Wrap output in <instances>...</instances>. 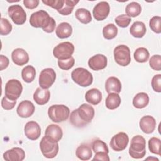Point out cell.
I'll return each mask as SVG.
<instances>
[{
  "label": "cell",
  "instance_id": "obj_1",
  "mask_svg": "<svg viewBox=\"0 0 161 161\" xmlns=\"http://www.w3.org/2000/svg\"><path fill=\"white\" fill-rule=\"evenodd\" d=\"M30 24L34 28H42L47 33H52L55 29L56 22L45 10H39L31 14Z\"/></svg>",
  "mask_w": 161,
  "mask_h": 161
},
{
  "label": "cell",
  "instance_id": "obj_2",
  "mask_svg": "<svg viewBox=\"0 0 161 161\" xmlns=\"http://www.w3.org/2000/svg\"><path fill=\"white\" fill-rule=\"evenodd\" d=\"M128 152L133 158H142L146 154L145 139L141 135L134 136L131 140Z\"/></svg>",
  "mask_w": 161,
  "mask_h": 161
},
{
  "label": "cell",
  "instance_id": "obj_3",
  "mask_svg": "<svg viewBox=\"0 0 161 161\" xmlns=\"http://www.w3.org/2000/svg\"><path fill=\"white\" fill-rule=\"evenodd\" d=\"M48 115L53 122H63L67 120L70 116V109L64 104H53L49 107Z\"/></svg>",
  "mask_w": 161,
  "mask_h": 161
},
{
  "label": "cell",
  "instance_id": "obj_4",
  "mask_svg": "<svg viewBox=\"0 0 161 161\" xmlns=\"http://www.w3.org/2000/svg\"><path fill=\"white\" fill-rule=\"evenodd\" d=\"M72 79L81 87H87L92 84L93 77L92 74L83 67L75 69L71 73Z\"/></svg>",
  "mask_w": 161,
  "mask_h": 161
},
{
  "label": "cell",
  "instance_id": "obj_5",
  "mask_svg": "<svg viewBox=\"0 0 161 161\" xmlns=\"http://www.w3.org/2000/svg\"><path fill=\"white\" fill-rule=\"evenodd\" d=\"M115 62L122 67L127 66L131 62L130 50L125 45H119L116 47L113 51Z\"/></svg>",
  "mask_w": 161,
  "mask_h": 161
},
{
  "label": "cell",
  "instance_id": "obj_6",
  "mask_svg": "<svg viewBox=\"0 0 161 161\" xmlns=\"http://www.w3.org/2000/svg\"><path fill=\"white\" fill-rule=\"evenodd\" d=\"M40 148L45 157L53 158L57 155L59 147L58 142L51 141L44 136L40 142Z\"/></svg>",
  "mask_w": 161,
  "mask_h": 161
},
{
  "label": "cell",
  "instance_id": "obj_7",
  "mask_svg": "<svg viewBox=\"0 0 161 161\" xmlns=\"http://www.w3.org/2000/svg\"><path fill=\"white\" fill-rule=\"evenodd\" d=\"M74 52V45L69 42H64L58 44L54 47L53 55L58 60H65L70 58Z\"/></svg>",
  "mask_w": 161,
  "mask_h": 161
},
{
  "label": "cell",
  "instance_id": "obj_8",
  "mask_svg": "<svg viewBox=\"0 0 161 161\" xmlns=\"http://www.w3.org/2000/svg\"><path fill=\"white\" fill-rule=\"evenodd\" d=\"M23 86L17 79H10L5 85V96L9 99L16 101L21 94Z\"/></svg>",
  "mask_w": 161,
  "mask_h": 161
},
{
  "label": "cell",
  "instance_id": "obj_9",
  "mask_svg": "<svg viewBox=\"0 0 161 161\" xmlns=\"http://www.w3.org/2000/svg\"><path fill=\"white\" fill-rule=\"evenodd\" d=\"M8 13L13 22L17 25L24 24L26 20V13L19 4L10 6L8 8Z\"/></svg>",
  "mask_w": 161,
  "mask_h": 161
},
{
  "label": "cell",
  "instance_id": "obj_10",
  "mask_svg": "<svg viewBox=\"0 0 161 161\" xmlns=\"http://www.w3.org/2000/svg\"><path fill=\"white\" fill-rule=\"evenodd\" d=\"M56 79V73L52 68H45L42 70L39 75V85L42 89H48L54 83Z\"/></svg>",
  "mask_w": 161,
  "mask_h": 161
},
{
  "label": "cell",
  "instance_id": "obj_11",
  "mask_svg": "<svg viewBox=\"0 0 161 161\" xmlns=\"http://www.w3.org/2000/svg\"><path fill=\"white\" fill-rule=\"evenodd\" d=\"M128 142L129 137L128 135L125 132H119L111 138L109 145L113 150L120 152L126 148Z\"/></svg>",
  "mask_w": 161,
  "mask_h": 161
},
{
  "label": "cell",
  "instance_id": "obj_12",
  "mask_svg": "<svg viewBox=\"0 0 161 161\" xmlns=\"http://www.w3.org/2000/svg\"><path fill=\"white\" fill-rule=\"evenodd\" d=\"M110 12V6L108 2L101 1L98 3L93 8L92 14L97 21L105 19Z\"/></svg>",
  "mask_w": 161,
  "mask_h": 161
},
{
  "label": "cell",
  "instance_id": "obj_13",
  "mask_svg": "<svg viewBox=\"0 0 161 161\" xmlns=\"http://www.w3.org/2000/svg\"><path fill=\"white\" fill-rule=\"evenodd\" d=\"M25 136L31 140H37L41 134V128L38 123L35 121H30L26 123L24 127Z\"/></svg>",
  "mask_w": 161,
  "mask_h": 161
},
{
  "label": "cell",
  "instance_id": "obj_14",
  "mask_svg": "<svg viewBox=\"0 0 161 161\" xmlns=\"http://www.w3.org/2000/svg\"><path fill=\"white\" fill-rule=\"evenodd\" d=\"M107 57L103 54H96L91 57L88 60L89 68L95 71L104 69L107 66Z\"/></svg>",
  "mask_w": 161,
  "mask_h": 161
},
{
  "label": "cell",
  "instance_id": "obj_15",
  "mask_svg": "<svg viewBox=\"0 0 161 161\" xmlns=\"http://www.w3.org/2000/svg\"><path fill=\"white\" fill-rule=\"evenodd\" d=\"M77 110L80 118L87 124L89 123L94 116V109L90 104L84 103L81 104Z\"/></svg>",
  "mask_w": 161,
  "mask_h": 161
},
{
  "label": "cell",
  "instance_id": "obj_16",
  "mask_svg": "<svg viewBox=\"0 0 161 161\" xmlns=\"http://www.w3.org/2000/svg\"><path fill=\"white\" fill-rule=\"evenodd\" d=\"M35 106L32 102L29 100H24L20 102L17 107L16 112L19 116L21 118H28L35 112Z\"/></svg>",
  "mask_w": 161,
  "mask_h": 161
},
{
  "label": "cell",
  "instance_id": "obj_17",
  "mask_svg": "<svg viewBox=\"0 0 161 161\" xmlns=\"http://www.w3.org/2000/svg\"><path fill=\"white\" fill-rule=\"evenodd\" d=\"M45 136L51 141L58 142L63 136L62 130L60 126L57 125L50 124L45 130Z\"/></svg>",
  "mask_w": 161,
  "mask_h": 161
},
{
  "label": "cell",
  "instance_id": "obj_18",
  "mask_svg": "<svg viewBox=\"0 0 161 161\" xmlns=\"http://www.w3.org/2000/svg\"><path fill=\"white\" fill-rule=\"evenodd\" d=\"M139 126L141 130L146 133H152L155 129L156 121L155 118L150 115L143 116L139 122Z\"/></svg>",
  "mask_w": 161,
  "mask_h": 161
},
{
  "label": "cell",
  "instance_id": "obj_19",
  "mask_svg": "<svg viewBox=\"0 0 161 161\" xmlns=\"http://www.w3.org/2000/svg\"><path fill=\"white\" fill-rule=\"evenodd\" d=\"M25 158V151L19 147H14L3 153V158L8 161H22Z\"/></svg>",
  "mask_w": 161,
  "mask_h": 161
},
{
  "label": "cell",
  "instance_id": "obj_20",
  "mask_svg": "<svg viewBox=\"0 0 161 161\" xmlns=\"http://www.w3.org/2000/svg\"><path fill=\"white\" fill-rule=\"evenodd\" d=\"M11 59L14 64L22 66L26 64L29 61V55L26 51L23 48H18L11 53Z\"/></svg>",
  "mask_w": 161,
  "mask_h": 161
},
{
  "label": "cell",
  "instance_id": "obj_21",
  "mask_svg": "<svg viewBox=\"0 0 161 161\" xmlns=\"http://www.w3.org/2000/svg\"><path fill=\"white\" fill-rule=\"evenodd\" d=\"M50 98V92L48 89L38 87L34 94L33 99L38 105H44L47 104Z\"/></svg>",
  "mask_w": 161,
  "mask_h": 161
},
{
  "label": "cell",
  "instance_id": "obj_22",
  "mask_svg": "<svg viewBox=\"0 0 161 161\" xmlns=\"http://www.w3.org/2000/svg\"><path fill=\"white\" fill-rule=\"evenodd\" d=\"M105 89L108 94L111 92L119 93L121 91V81L116 77H109L106 80Z\"/></svg>",
  "mask_w": 161,
  "mask_h": 161
},
{
  "label": "cell",
  "instance_id": "obj_23",
  "mask_svg": "<svg viewBox=\"0 0 161 161\" xmlns=\"http://www.w3.org/2000/svg\"><path fill=\"white\" fill-rule=\"evenodd\" d=\"M85 99L92 105H97L102 100V93L98 89H91L86 92Z\"/></svg>",
  "mask_w": 161,
  "mask_h": 161
},
{
  "label": "cell",
  "instance_id": "obj_24",
  "mask_svg": "<svg viewBox=\"0 0 161 161\" xmlns=\"http://www.w3.org/2000/svg\"><path fill=\"white\" fill-rule=\"evenodd\" d=\"M55 33L57 36L60 39L69 38L72 33V27L67 22L60 23L55 30Z\"/></svg>",
  "mask_w": 161,
  "mask_h": 161
},
{
  "label": "cell",
  "instance_id": "obj_25",
  "mask_svg": "<svg viewBox=\"0 0 161 161\" xmlns=\"http://www.w3.org/2000/svg\"><path fill=\"white\" fill-rule=\"evenodd\" d=\"M147 28L144 23L142 21H135L130 28V34L135 38H142L146 33Z\"/></svg>",
  "mask_w": 161,
  "mask_h": 161
},
{
  "label": "cell",
  "instance_id": "obj_26",
  "mask_svg": "<svg viewBox=\"0 0 161 161\" xmlns=\"http://www.w3.org/2000/svg\"><path fill=\"white\" fill-rule=\"evenodd\" d=\"M75 155L79 159L86 161L91 159L92 155V152L91 147L88 145L82 143L77 148Z\"/></svg>",
  "mask_w": 161,
  "mask_h": 161
},
{
  "label": "cell",
  "instance_id": "obj_27",
  "mask_svg": "<svg viewBox=\"0 0 161 161\" xmlns=\"http://www.w3.org/2000/svg\"><path fill=\"white\" fill-rule=\"evenodd\" d=\"M149 103V96L145 92L136 94L133 99V105L137 109L145 108Z\"/></svg>",
  "mask_w": 161,
  "mask_h": 161
},
{
  "label": "cell",
  "instance_id": "obj_28",
  "mask_svg": "<svg viewBox=\"0 0 161 161\" xmlns=\"http://www.w3.org/2000/svg\"><path fill=\"white\" fill-rule=\"evenodd\" d=\"M121 102V97L118 93L111 92L108 94L106 99L105 105L108 109L113 110L119 106Z\"/></svg>",
  "mask_w": 161,
  "mask_h": 161
},
{
  "label": "cell",
  "instance_id": "obj_29",
  "mask_svg": "<svg viewBox=\"0 0 161 161\" xmlns=\"http://www.w3.org/2000/svg\"><path fill=\"white\" fill-rule=\"evenodd\" d=\"M75 16L77 20L83 24H87L92 21V16L89 10L85 8H79L75 11Z\"/></svg>",
  "mask_w": 161,
  "mask_h": 161
},
{
  "label": "cell",
  "instance_id": "obj_30",
  "mask_svg": "<svg viewBox=\"0 0 161 161\" xmlns=\"http://www.w3.org/2000/svg\"><path fill=\"white\" fill-rule=\"evenodd\" d=\"M36 75V70L32 65H27L21 71V77L23 80L27 83L33 82Z\"/></svg>",
  "mask_w": 161,
  "mask_h": 161
},
{
  "label": "cell",
  "instance_id": "obj_31",
  "mask_svg": "<svg viewBox=\"0 0 161 161\" xmlns=\"http://www.w3.org/2000/svg\"><path fill=\"white\" fill-rule=\"evenodd\" d=\"M142 11L141 5L135 1L131 2L129 3L125 8V12L126 15L129 17H136L138 16Z\"/></svg>",
  "mask_w": 161,
  "mask_h": 161
},
{
  "label": "cell",
  "instance_id": "obj_32",
  "mask_svg": "<svg viewBox=\"0 0 161 161\" xmlns=\"http://www.w3.org/2000/svg\"><path fill=\"white\" fill-rule=\"evenodd\" d=\"M133 57L135 60L139 63L146 62L150 57L148 50L144 47H140L134 52Z\"/></svg>",
  "mask_w": 161,
  "mask_h": 161
},
{
  "label": "cell",
  "instance_id": "obj_33",
  "mask_svg": "<svg viewBox=\"0 0 161 161\" xmlns=\"http://www.w3.org/2000/svg\"><path fill=\"white\" fill-rule=\"evenodd\" d=\"M118 34V28L113 23H109L103 29V37L106 40L114 38Z\"/></svg>",
  "mask_w": 161,
  "mask_h": 161
},
{
  "label": "cell",
  "instance_id": "obj_34",
  "mask_svg": "<svg viewBox=\"0 0 161 161\" xmlns=\"http://www.w3.org/2000/svg\"><path fill=\"white\" fill-rule=\"evenodd\" d=\"M79 3L75 0H64V4L62 8L58 11L60 14L67 16L72 13L74 6Z\"/></svg>",
  "mask_w": 161,
  "mask_h": 161
},
{
  "label": "cell",
  "instance_id": "obj_35",
  "mask_svg": "<svg viewBox=\"0 0 161 161\" xmlns=\"http://www.w3.org/2000/svg\"><path fill=\"white\" fill-rule=\"evenodd\" d=\"M70 123L75 127L77 128H83L85 126H86L87 124L85 122H84L79 116L78 113H77V110L74 109L73 110L70 114V118H69Z\"/></svg>",
  "mask_w": 161,
  "mask_h": 161
},
{
  "label": "cell",
  "instance_id": "obj_36",
  "mask_svg": "<svg viewBox=\"0 0 161 161\" xmlns=\"http://www.w3.org/2000/svg\"><path fill=\"white\" fill-rule=\"evenodd\" d=\"M161 141L158 138L152 137L148 140V148L150 151L156 155H160Z\"/></svg>",
  "mask_w": 161,
  "mask_h": 161
},
{
  "label": "cell",
  "instance_id": "obj_37",
  "mask_svg": "<svg viewBox=\"0 0 161 161\" xmlns=\"http://www.w3.org/2000/svg\"><path fill=\"white\" fill-rule=\"evenodd\" d=\"M92 148L95 153L97 152H105L108 153L109 149L106 143L103 140L96 139L92 143Z\"/></svg>",
  "mask_w": 161,
  "mask_h": 161
},
{
  "label": "cell",
  "instance_id": "obj_38",
  "mask_svg": "<svg viewBox=\"0 0 161 161\" xmlns=\"http://www.w3.org/2000/svg\"><path fill=\"white\" fill-rule=\"evenodd\" d=\"M149 26L151 30L156 33H161V17L159 16H154L150 19L149 22Z\"/></svg>",
  "mask_w": 161,
  "mask_h": 161
},
{
  "label": "cell",
  "instance_id": "obj_39",
  "mask_svg": "<svg viewBox=\"0 0 161 161\" xmlns=\"http://www.w3.org/2000/svg\"><path fill=\"white\" fill-rule=\"evenodd\" d=\"M114 21L118 26L121 28H126L128 26V25L131 23V18L126 14H123L116 17Z\"/></svg>",
  "mask_w": 161,
  "mask_h": 161
},
{
  "label": "cell",
  "instance_id": "obj_40",
  "mask_svg": "<svg viewBox=\"0 0 161 161\" xmlns=\"http://www.w3.org/2000/svg\"><path fill=\"white\" fill-rule=\"evenodd\" d=\"M12 30V25L9 21L4 18H1L0 34L1 35H7L11 33Z\"/></svg>",
  "mask_w": 161,
  "mask_h": 161
},
{
  "label": "cell",
  "instance_id": "obj_41",
  "mask_svg": "<svg viewBox=\"0 0 161 161\" xmlns=\"http://www.w3.org/2000/svg\"><path fill=\"white\" fill-rule=\"evenodd\" d=\"M75 64V60L73 57L68 59L65 60H58V65L60 69L64 70H68L70 69Z\"/></svg>",
  "mask_w": 161,
  "mask_h": 161
},
{
  "label": "cell",
  "instance_id": "obj_42",
  "mask_svg": "<svg viewBox=\"0 0 161 161\" xmlns=\"http://www.w3.org/2000/svg\"><path fill=\"white\" fill-rule=\"evenodd\" d=\"M150 67L156 71L161 70V57L160 55H154L151 57L149 60Z\"/></svg>",
  "mask_w": 161,
  "mask_h": 161
},
{
  "label": "cell",
  "instance_id": "obj_43",
  "mask_svg": "<svg viewBox=\"0 0 161 161\" xmlns=\"http://www.w3.org/2000/svg\"><path fill=\"white\" fill-rule=\"evenodd\" d=\"M151 86L153 91L157 92H161V74L155 75L151 80Z\"/></svg>",
  "mask_w": 161,
  "mask_h": 161
},
{
  "label": "cell",
  "instance_id": "obj_44",
  "mask_svg": "<svg viewBox=\"0 0 161 161\" xmlns=\"http://www.w3.org/2000/svg\"><path fill=\"white\" fill-rule=\"evenodd\" d=\"M42 3L58 11L64 4V0H43Z\"/></svg>",
  "mask_w": 161,
  "mask_h": 161
},
{
  "label": "cell",
  "instance_id": "obj_45",
  "mask_svg": "<svg viewBox=\"0 0 161 161\" xmlns=\"http://www.w3.org/2000/svg\"><path fill=\"white\" fill-rule=\"evenodd\" d=\"M16 101H13L8 99L6 96L1 100V106L5 110H11L16 105Z\"/></svg>",
  "mask_w": 161,
  "mask_h": 161
},
{
  "label": "cell",
  "instance_id": "obj_46",
  "mask_svg": "<svg viewBox=\"0 0 161 161\" xmlns=\"http://www.w3.org/2000/svg\"><path fill=\"white\" fill-rule=\"evenodd\" d=\"M40 1L38 0H24L23 4L25 6L29 9H33L36 8L38 4Z\"/></svg>",
  "mask_w": 161,
  "mask_h": 161
},
{
  "label": "cell",
  "instance_id": "obj_47",
  "mask_svg": "<svg viewBox=\"0 0 161 161\" xmlns=\"http://www.w3.org/2000/svg\"><path fill=\"white\" fill-rule=\"evenodd\" d=\"M95 155L93 158V160H103V161H109L110 158L108 156V153L105 152H97L95 153Z\"/></svg>",
  "mask_w": 161,
  "mask_h": 161
},
{
  "label": "cell",
  "instance_id": "obj_48",
  "mask_svg": "<svg viewBox=\"0 0 161 161\" xmlns=\"http://www.w3.org/2000/svg\"><path fill=\"white\" fill-rule=\"evenodd\" d=\"M9 64V58L3 55H0V70H3L4 69H6Z\"/></svg>",
  "mask_w": 161,
  "mask_h": 161
}]
</instances>
